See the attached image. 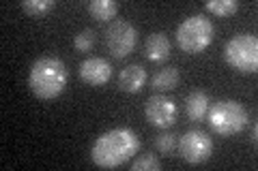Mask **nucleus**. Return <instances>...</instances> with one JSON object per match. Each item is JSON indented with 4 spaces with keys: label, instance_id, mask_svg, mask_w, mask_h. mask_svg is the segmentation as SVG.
<instances>
[{
    "label": "nucleus",
    "instance_id": "nucleus-13",
    "mask_svg": "<svg viewBox=\"0 0 258 171\" xmlns=\"http://www.w3.org/2000/svg\"><path fill=\"white\" fill-rule=\"evenodd\" d=\"M179 79H181V73L176 67H164L161 71H157L151 79V88L157 92H168L172 88L179 86Z\"/></svg>",
    "mask_w": 258,
    "mask_h": 171
},
{
    "label": "nucleus",
    "instance_id": "nucleus-17",
    "mask_svg": "<svg viewBox=\"0 0 258 171\" xmlns=\"http://www.w3.org/2000/svg\"><path fill=\"white\" fill-rule=\"evenodd\" d=\"M176 135H172V133H159L157 137H155V148L164 154V156H170V154L176 150Z\"/></svg>",
    "mask_w": 258,
    "mask_h": 171
},
{
    "label": "nucleus",
    "instance_id": "nucleus-18",
    "mask_svg": "<svg viewBox=\"0 0 258 171\" xmlns=\"http://www.w3.org/2000/svg\"><path fill=\"white\" fill-rule=\"evenodd\" d=\"M132 169L134 171H142V169H147V171H159L161 169V162H159V158L155 156V154H144V156L136 158L132 162Z\"/></svg>",
    "mask_w": 258,
    "mask_h": 171
},
{
    "label": "nucleus",
    "instance_id": "nucleus-1",
    "mask_svg": "<svg viewBox=\"0 0 258 171\" xmlns=\"http://www.w3.org/2000/svg\"><path fill=\"white\" fill-rule=\"evenodd\" d=\"M140 150V139L132 128L118 126L99 135L91 148V160L101 169H114L136 156Z\"/></svg>",
    "mask_w": 258,
    "mask_h": 171
},
{
    "label": "nucleus",
    "instance_id": "nucleus-16",
    "mask_svg": "<svg viewBox=\"0 0 258 171\" xmlns=\"http://www.w3.org/2000/svg\"><path fill=\"white\" fill-rule=\"evenodd\" d=\"M22 9L32 18H39V15H45L47 11L54 9V0H24Z\"/></svg>",
    "mask_w": 258,
    "mask_h": 171
},
{
    "label": "nucleus",
    "instance_id": "nucleus-11",
    "mask_svg": "<svg viewBox=\"0 0 258 171\" xmlns=\"http://www.w3.org/2000/svg\"><path fill=\"white\" fill-rule=\"evenodd\" d=\"M144 56L151 62H164L170 56V39L164 32H153L144 43Z\"/></svg>",
    "mask_w": 258,
    "mask_h": 171
},
{
    "label": "nucleus",
    "instance_id": "nucleus-15",
    "mask_svg": "<svg viewBox=\"0 0 258 171\" xmlns=\"http://www.w3.org/2000/svg\"><path fill=\"white\" fill-rule=\"evenodd\" d=\"M239 9L237 0H209L207 3V11L215 13L217 18H228Z\"/></svg>",
    "mask_w": 258,
    "mask_h": 171
},
{
    "label": "nucleus",
    "instance_id": "nucleus-4",
    "mask_svg": "<svg viewBox=\"0 0 258 171\" xmlns=\"http://www.w3.org/2000/svg\"><path fill=\"white\" fill-rule=\"evenodd\" d=\"M215 26L203 13H194L185 18L176 28V43L185 54H200L213 43Z\"/></svg>",
    "mask_w": 258,
    "mask_h": 171
},
{
    "label": "nucleus",
    "instance_id": "nucleus-5",
    "mask_svg": "<svg viewBox=\"0 0 258 171\" xmlns=\"http://www.w3.org/2000/svg\"><path fill=\"white\" fill-rule=\"evenodd\" d=\"M224 60L239 73H256L258 69V39L254 35H237L224 47Z\"/></svg>",
    "mask_w": 258,
    "mask_h": 171
},
{
    "label": "nucleus",
    "instance_id": "nucleus-3",
    "mask_svg": "<svg viewBox=\"0 0 258 171\" xmlns=\"http://www.w3.org/2000/svg\"><path fill=\"white\" fill-rule=\"evenodd\" d=\"M207 120H209V126H211V131L215 135L230 137V135L241 133L247 126L249 113L239 101L224 99V101H217L213 107H209Z\"/></svg>",
    "mask_w": 258,
    "mask_h": 171
},
{
    "label": "nucleus",
    "instance_id": "nucleus-6",
    "mask_svg": "<svg viewBox=\"0 0 258 171\" xmlns=\"http://www.w3.org/2000/svg\"><path fill=\"white\" fill-rule=\"evenodd\" d=\"M136 41H138V30L125 20H112V24L106 28V45L114 58H125L132 54Z\"/></svg>",
    "mask_w": 258,
    "mask_h": 171
},
{
    "label": "nucleus",
    "instance_id": "nucleus-14",
    "mask_svg": "<svg viewBox=\"0 0 258 171\" xmlns=\"http://www.w3.org/2000/svg\"><path fill=\"white\" fill-rule=\"evenodd\" d=\"M118 11V3L116 0H91L88 3V13L99 22H108L116 15Z\"/></svg>",
    "mask_w": 258,
    "mask_h": 171
},
{
    "label": "nucleus",
    "instance_id": "nucleus-9",
    "mask_svg": "<svg viewBox=\"0 0 258 171\" xmlns=\"http://www.w3.org/2000/svg\"><path fill=\"white\" fill-rule=\"evenodd\" d=\"M112 77V67L106 58L93 56L80 62V79L88 86H106Z\"/></svg>",
    "mask_w": 258,
    "mask_h": 171
},
{
    "label": "nucleus",
    "instance_id": "nucleus-7",
    "mask_svg": "<svg viewBox=\"0 0 258 171\" xmlns=\"http://www.w3.org/2000/svg\"><path fill=\"white\" fill-rule=\"evenodd\" d=\"M176 148H179L183 160H187L189 165H200V162H205V160L211 158V154H213V139L205 131L191 128V131H187L181 137V141H179Z\"/></svg>",
    "mask_w": 258,
    "mask_h": 171
},
{
    "label": "nucleus",
    "instance_id": "nucleus-19",
    "mask_svg": "<svg viewBox=\"0 0 258 171\" xmlns=\"http://www.w3.org/2000/svg\"><path fill=\"white\" fill-rule=\"evenodd\" d=\"M74 45H76L78 52H91L93 45H95V32L91 28H84L80 35H76Z\"/></svg>",
    "mask_w": 258,
    "mask_h": 171
},
{
    "label": "nucleus",
    "instance_id": "nucleus-10",
    "mask_svg": "<svg viewBox=\"0 0 258 171\" xmlns=\"http://www.w3.org/2000/svg\"><path fill=\"white\" fill-rule=\"evenodd\" d=\"M144 84H147V71H144L140 64H129V67L120 69L118 73V88L123 92L136 94L140 92Z\"/></svg>",
    "mask_w": 258,
    "mask_h": 171
},
{
    "label": "nucleus",
    "instance_id": "nucleus-8",
    "mask_svg": "<svg viewBox=\"0 0 258 171\" xmlns=\"http://www.w3.org/2000/svg\"><path fill=\"white\" fill-rule=\"evenodd\" d=\"M144 116L151 122L153 126L157 128H168L176 122L179 116V109H176V103L166 94H153L151 99L144 105Z\"/></svg>",
    "mask_w": 258,
    "mask_h": 171
},
{
    "label": "nucleus",
    "instance_id": "nucleus-20",
    "mask_svg": "<svg viewBox=\"0 0 258 171\" xmlns=\"http://www.w3.org/2000/svg\"><path fill=\"white\" fill-rule=\"evenodd\" d=\"M256 133H258V131H256V126H254V128H252V141H254V143H256Z\"/></svg>",
    "mask_w": 258,
    "mask_h": 171
},
{
    "label": "nucleus",
    "instance_id": "nucleus-12",
    "mask_svg": "<svg viewBox=\"0 0 258 171\" xmlns=\"http://www.w3.org/2000/svg\"><path fill=\"white\" fill-rule=\"evenodd\" d=\"M209 107H211V99H209V94L203 90H194L187 94V99H185V111H187L189 120H194V122L205 120Z\"/></svg>",
    "mask_w": 258,
    "mask_h": 171
},
{
    "label": "nucleus",
    "instance_id": "nucleus-2",
    "mask_svg": "<svg viewBox=\"0 0 258 171\" xmlns=\"http://www.w3.org/2000/svg\"><path fill=\"white\" fill-rule=\"evenodd\" d=\"M67 67L60 58H54V56L37 58L28 73V86L32 94L43 101H52L56 96H60L67 88Z\"/></svg>",
    "mask_w": 258,
    "mask_h": 171
}]
</instances>
